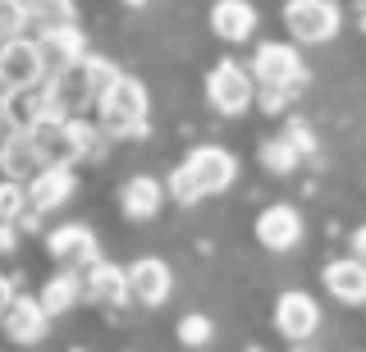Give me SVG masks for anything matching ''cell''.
Masks as SVG:
<instances>
[{"label": "cell", "instance_id": "cell-22", "mask_svg": "<svg viewBox=\"0 0 366 352\" xmlns=\"http://www.w3.org/2000/svg\"><path fill=\"white\" fill-rule=\"evenodd\" d=\"M297 161H302V156H297V146L289 138H274V142L261 146V165H266L270 174H293Z\"/></svg>", "mask_w": 366, "mask_h": 352}, {"label": "cell", "instance_id": "cell-18", "mask_svg": "<svg viewBox=\"0 0 366 352\" xmlns=\"http://www.w3.org/2000/svg\"><path fill=\"white\" fill-rule=\"evenodd\" d=\"M160 206H165V183L152 178V174H133L129 183L119 188V211L129 215V220H137V224L156 220Z\"/></svg>", "mask_w": 366, "mask_h": 352}, {"label": "cell", "instance_id": "cell-31", "mask_svg": "<svg viewBox=\"0 0 366 352\" xmlns=\"http://www.w3.org/2000/svg\"><path fill=\"white\" fill-rule=\"evenodd\" d=\"M247 352H261V348H247Z\"/></svg>", "mask_w": 366, "mask_h": 352}, {"label": "cell", "instance_id": "cell-23", "mask_svg": "<svg viewBox=\"0 0 366 352\" xmlns=\"http://www.w3.org/2000/svg\"><path fill=\"white\" fill-rule=\"evenodd\" d=\"M211 338H215V325H211V316L192 311V316H183V321H179V343H183V348H206Z\"/></svg>", "mask_w": 366, "mask_h": 352}, {"label": "cell", "instance_id": "cell-26", "mask_svg": "<svg viewBox=\"0 0 366 352\" xmlns=\"http://www.w3.org/2000/svg\"><path fill=\"white\" fill-rule=\"evenodd\" d=\"M293 146H297V156H312L316 151V142H312V133H307V124H289V133H284Z\"/></svg>", "mask_w": 366, "mask_h": 352}, {"label": "cell", "instance_id": "cell-12", "mask_svg": "<svg viewBox=\"0 0 366 352\" xmlns=\"http://www.w3.org/2000/svg\"><path fill=\"white\" fill-rule=\"evenodd\" d=\"M129 288H133V302L160 306V302H169V293H174V270H169L160 256H137L129 266Z\"/></svg>", "mask_w": 366, "mask_h": 352}, {"label": "cell", "instance_id": "cell-16", "mask_svg": "<svg viewBox=\"0 0 366 352\" xmlns=\"http://www.w3.org/2000/svg\"><path fill=\"white\" fill-rule=\"evenodd\" d=\"M320 283H325V293L343 306H362L366 302V261L357 256H343V261H330L325 270H320Z\"/></svg>", "mask_w": 366, "mask_h": 352}, {"label": "cell", "instance_id": "cell-19", "mask_svg": "<svg viewBox=\"0 0 366 352\" xmlns=\"http://www.w3.org/2000/svg\"><path fill=\"white\" fill-rule=\"evenodd\" d=\"M211 32L220 41H247L252 32H257V9L247 5V0H215L211 5Z\"/></svg>", "mask_w": 366, "mask_h": 352}, {"label": "cell", "instance_id": "cell-5", "mask_svg": "<svg viewBox=\"0 0 366 352\" xmlns=\"http://www.w3.org/2000/svg\"><path fill=\"white\" fill-rule=\"evenodd\" d=\"M206 101H211V110H220V115H243L252 101H257V78H252V69H243V64L220 60L206 74Z\"/></svg>", "mask_w": 366, "mask_h": 352}, {"label": "cell", "instance_id": "cell-17", "mask_svg": "<svg viewBox=\"0 0 366 352\" xmlns=\"http://www.w3.org/2000/svg\"><path fill=\"white\" fill-rule=\"evenodd\" d=\"M41 165L46 161H41V146H37V138H32V129H23V124H19V129L0 142V169H5L9 178H23V183H28Z\"/></svg>", "mask_w": 366, "mask_h": 352}, {"label": "cell", "instance_id": "cell-24", "mask_svg": "<svg viewBox=\"0 0 366 352\" xmlns=\"http://www.w3.org/2000/svg\"><path fill=\"white\" fill-rule=\"evenodd\" d=\"M28 5L23 0H0V46L5 41H14V37H23V28H28Z\"/></svg>", "mask_w": 366, "mask_h": 352}, {"label": "cell", "instance_id": "cell-6", "mask_svg": "<svg viewBox=\"0 0 366 352\" xmlns=\"http://www.w3.org/2000/svg\"><path fill=\"white\" fill-rule=\"evenodd\" d=\"M51 78V64L37 46V37H14L0 46V83L5 92H23V87H37Z\"/></svg>", "mask_w": 366, "mask_h": 352}, {"label": "cell", "instance_id": "cell-10", "mask_svg": "<svg viewBox=\"0 0 366 352\" xmlns=\"http://www.w3.org/2000/svg\"><path fill=\"white\" fill-rule=\"evenodd\" d=\"M46 247H51V256L60 261L64 270H87L92 261H101L97 233H92L87 224H60V229H51Z\"/></svg>", "mask_w": 366, "mask_h": 352}, {"label": "cell", "instance_id": "cell-21", "mask_svg": "<svg viewBox=\"0 0 366 352\" xmlns=\"http://www.w3.org/2000/svg\"><path fill=\"white\" fill-rule=\"evenodd\" d=\"M28 215H32L28 183H23V178H9V174H5V178H0V220L19 229V224L28 220Z\"/></svg>", "mask_w": 366, "mask_h": 352}, {"label": "cell", "instance_id": "cell-1", "mask_svg": "<svg viewBox=\"0 0 366 352\" xmlns=\"http://www.w3.org/2000/svg\"><path fill=\"white\" fill-rule=\"evenodd\" d=\"M234 178H238V161L224 151V146H192V151L169 169L165 192H169V201H179V206H197V201L211 197V192H224Z\"/></svg>", "mask_w": 366, "mask_h": 352}, {"label": "cell", "instance_id": "cell-2", "mask_svg": "<svg viewBox=\"0 0 366 352\" xmlns=\"http://www.w3.org/2000/svg\"><path fill=\"white\" fill-rule=\"evenodd\" d=\"M114 74L119 69H114L110 60H101V55H78L74 64H64V69L51 74V92L64 106V115H83V110H97V101L110 87Z\"/></svg>", "mask_w": 366, "mask_h": 352}, {"label": "cell", "instance_id": "cell-27", "mask_svg": "<svg viewBox=\"0 0 366 352\" xmlns=\"http://www.w3.org/2000/svg\"><path fill=\"white\" fill-rule=\"evenodd\" d=\"M19 298V288H14V279H9V275H0V316H5L9 311V302H14Z\"/></svg>", "mask_w": 366, "mask_h": 352}, {"label": "cell", "instance_id": "cell-3", "mask_svg": "<svg viewBox=\"0 0 366 352\" xmlns=\"http://www.w3.org/2000/svg\"><path fill=\"white\" fill-rule=\"evenodd\" d=\"M147 110H152L147 87L137 83V78H129V74H114L110 87L97 101V124L110 133V138H142L147 133Z\"/></svg>", "mask_w": 366, "mask_h": 352}, {"label": "cell", "instance_id": "cell-14", "mask_svg": "<svg viewBox=\"0 0 366 352\" xmlns=\"http://www.w3.org/2000/svg\"><path fill=\"white\" fill-rule=\"evenodd\" d=\"M74 165H41L37 174L28 178V201L32 211L46 215V211H60L69 197H74Z\"/></svg>", "mask_w": 366, "mask_h": 352}, {"label": "cell", "instance_id": "cell-20", "mask_svg": "<svg viewBox=\"0 0 366 352\" xmlns=\"http://www.w3.org/2000/svg\"><path fill=\"white\" fill-rule=\"evenodd\" d=\"M87 293H83V275L78 270H64V275H51L37 288V302L46 306L51 316H64V311H74L78 302H83Z\"/></svg>", "mask_w": 366, "mask_h": 352}, {"label": "cell", "instance_id": "cell-8", "mask_svg": "<svg viewBox=\"0 0 366 352\" xmlns=\"http://www.w3.org/2000/svg\"><path fill=\"white\" fill-rule=\"evenodd\" d=\"M274 329H280L289 343H307L320 329V306H316L312 293H302V288L280 293V302H274Z\"/></svg>", "mask_w": 366, "mask_h": 352}, {"label": "cell", "instance_id": "cell-30", "mask_svg": "<svg viewBox=\"0 0 366 352\" xmlns=\"http://www.w3.org/2000/svg\"><path fill=\"white\" fill-rule=\"evenodd\" d=\"M352 256H357V261H366V224H362L357 233H352Z\"/></svg>", "mask_w": 366, "mask_h": 352}, {"label": "cell", "instance_id": "cell-32", "mask_svg": "<svg viewBox=\"0 0 366 352\" xmlns=\"http://www.w3.org/2000/svg\"><path fill=\"white\" fill-rule=\"evenodd\" d=\"M133 5H142V0H133Z\"/></svg>", "mask_w": 366, "mask_h": 352}, {"label": "cell", "instance_id": "cell-25", "mask_svg": "<svg viewBox=\"0 0 366 352\" xmlns=\"http://www.w3.org/2000/svg\"><path fill=\"white\" fill-rule=\"evenodd\" d=\"M23 5H28V14L37 24H64V19H74V0H23Z\"/></svg>", "mask_w": 366, "mask_h": 352}, {"label": "cell", "instance_id": "cell-9", "mask_svg": "<svg viewBox=\"0 0 366 352\" xmlns=\"http://www.w3.org/2000/svg\"><path fill=\"white\" fill-rule=\"evenodd\" d=\"M0 329H5L9 343H19V348H37L41 338H46V329H51V311H46L37 298L19 293V298L9 302V311L0 316Z\"/></svg>", "mask_w": 366, "mask_h": 352}, {"label": "cell", "instance_id": "cell-4", "mask_svg": "<svg viewBox=\"0 0 366 352\" xmlns=\"http://www.w3.org/2000/svg\"><path fill=\"white\" fill-rule=\"evenodd\" d=\"M284 24H289L293 41H302V46H325V41L339 37L343 9L335 0H289V5H284Z\"/></svg>", "mask_w": 366, "mask_h": 352}, {"label": "cell", "instance_id": "cell-11", "mask_svg": "<svg viewBox=\"0 0 366 352\" xmlns=\"http://www.w3.org/2000/svg\"><path fill=\"white\" fill-rule=\"evenodd\" d=\"M257 243L266 247V252H293L297 243H302V215L293 206H284V201H274L257 215Z\"/></svg>", "mask_w": 366, "mask_h": 352}, {"label": "cell", "instance_id": "cell-13", "mask_svg": "<svg viewBox=\"0 0 366 352\" xmlns=\"http://www.w3.org/2000/svg\"><path fill=\"white\" fill-rule=\"evenodd\" d=\"M37 46H41L46 64H51V74H55V69H64V64H74L78 55H87V37L74 19H64V24H37Z\"/></svg>", "mask_w": 366, "mask_h": 352}, {"label": "cell", "instance_id": "cell-29", "mask_svg": "<svg viewBox=\"0 0 366 352\" xmlns=\"http://www.w3.org/2000/svg\"><path fill=\"white\" fill-rule=\"evenodd\" d=\"M14 129H19V124L9 119V110H5V96H0V142H5V138H9Z\"/></svg>", "mask_w": 366, "mask_h": 352}, {"label": "cell", "instance_id": "cell-7", "mask_svg": "<svg viewBox=\"0 0 366 352\" xmlns=\"http://www.w3.org/2000/svg\"><path fill=\"white\" fill-rule=\"evenodd\" d=\"M252 78L261 87H293L307 78V69L293 41H261L257 55H252Z\"/></svg>", "mask_w": 366, "mask_h": 352}, {"label": "cell", "instance_id": "cell-15", "mask_svg": "<svg viewBox=\"0 0 366 352\" xmlns=\"http://www.w3.org/2000/svg\"><path fill=\"white\" fill-rule=\"evenodd\" d=\"M83 275V293L97 306H124L133 298V288H129V270H119V266H110V261H92L87 270H78Z\"/></svg>", "mask_w": 366, "mask_h": 352}, {"label": "cell", "instance_id": "cell-28", "mask_svg": "<svg viewBox=\"0 0 366 352\" xmlns=\"http://www.w3.org/2000/svg\"><path fill=\"white\" fill-rule=\"evenodd\" d=\"M14 243H19V238H14V224H5V220H0V256H5V252H14Z\"/></svg>", "mask_w": 366, "mask_h": 352}]
</instances>
